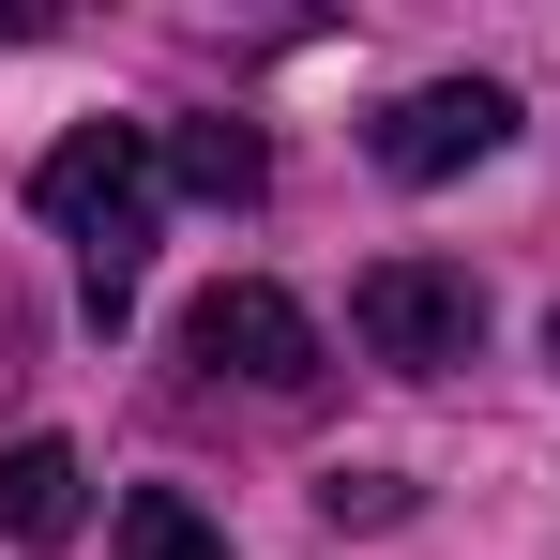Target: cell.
<instances>
[{"label": "cell", "mask_w": 560, "mask_h": 560, "mask_svg": "<svg viewBox=\"0 0 560 560\" xmlns=\"http://www.w3.org/2000/svg\"><path fill=\"white\" fill-rule=\"evenodd\" d=\"M167 183L212 197V212H243V197L273 183V152H258V121H183V137H167Z\"/></svg>", "instance_id": "8992f818"}, {"label": "cell", "mask_w": 560, "mask_h": 560, "mask_svg": "<svg viewBox=\"0 0 560 560\" xmlns=\"http://www.w3.org/2000/svg\"><path fill=\"white\" fill-rule=\"evenodd\" d=\"M318 515H334V530H378V515H409V485H378V469H334V485H318Z\"/></svg>", "instance_id": "ba28073f"}, {"label": "cell", "mask_w": 560, "mask_h": 560, "mask_svg": "<svg viewBox=\"0 0 560 560\" xmlns=\"http://www.w3.org/2000/svg\"><path fill=\"white\" fill-rule=\"evenodd\" d=\"M106 560H228V530L197 515L183 485H137V500L106 515Z\"/></svg>", "instance_id": "52a82bcc"}, {"label": "cell", "mask_w": 560, "mask_h": 560, "mask_svg": "<svg viewBox=\"0 0 560 560\" xmlns=\"http://www.w3.org/2000/svg\"><path fill=\"white\" fill-rule=\"evenodd\" d=\"M77 515H92L77 440H15V455H0V546H61Z\"/></svg>", "instance_id": "5b68a950"}, {"label": "cell", "mask_w": 560, "mask_h": 560, "mask_svg": "<svg viewBox=\"0 0 560 560\" xmlns=\"http://www.w3.org/2000/svg\"><path fill=\"white\" fill-rule=\"evenodd\" d=\"M152 137L137 121H77L46 167H31V212L77 243V288H92V318L121 334V303H137V273H152Z\"/></svg>", "instance_id": "6da1fadb"}, {"label": "cell", "mask_w": 560, "mask_h": 560, "mask_svg": "<svg viewBox=\"0 0 560 560\" xmlns=\"http://www.w3.org/2000/svg\"><path fill=\"white\" fill-rule=\"evenodd\" d=\"M349 334H364L394 378H455L469 349H485V288H469L455 258H378V273L349 288Z\"/></svg>", "instance_id": "7a4b0ae2"}, {"label": "cell", "mask_w": 560, "mask_h": 560, "mask_svg": "<svg viewBox=\"0 0 560 560\" xmlns=\"http://www.w3.org/2000/svg\"><path fill=\"white\" fill-rule=\"evenodd\" d=\"M500 137H515V92H500V77H440V92H409L378 121V167H394V183H455Z\"/></svg>", "instance_id": "277c9868"}, {"label": "cell", "mask_w": 560, "mask_h": 560, "mask_svg": "<svg viewBox=\"0 0 560 560\" xmlns=\"http://www.w3.org/2000/svg\"><path fill=\"white\" fill-rule=\"evenodd\" d=\"M546 349H560V334H546Z\"/></svg>", "instance_id": "9c48e42d"}, {"label": "cell", "mask_w": 560, "mask_h": 560, "mask_svg": "<svg viewBox=\"0 0 560 560\" xmlns=\"http://www.w3.org/2000/svg\"><path fill=\"white\" fill-rule=\"evenodd\" d=\"M183 349H197V364H212V378H243V394H303V378H318V318H303L288 288H258V273H228V288H197Z\"/></svg>", "instance_id": "3957f363"}]
</instances>
